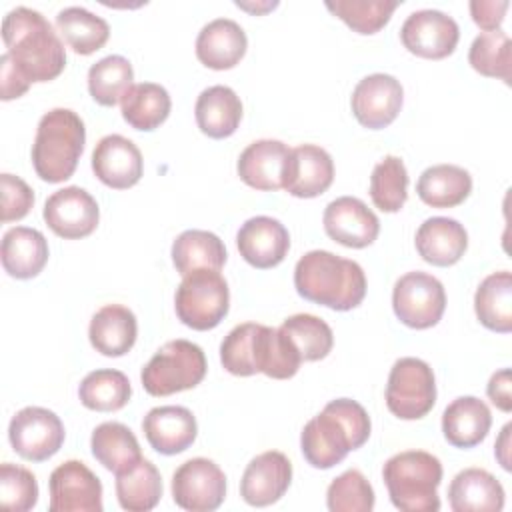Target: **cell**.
Returning a JSON list of instances; mask_svg holds the SVG:
<instances>
[{
  "instance_id": "cell-33",
  "label": "cell",
  "mask_w": 512,
  "mask_h": 512,
  "mask_svg": "<svg viewBox=\"0 0 512 512\" xmlns=\"http://www.w3.org/2000/svg\"><path fill=\"white\" fill-rule=\"evenodd\" d=\"M90 448L94 458L114 474L128 470L142 458L134 432L120 422L98 424L92 432Z\"/></svg>"
},
{
  "instance_id": "cell-1",
  "label": "cell",
  "mask_w": 512,
  "mask_h": 512,
  "mask_svg": "<svg viewBox=\"0 0 512 512\" xmlns=\"http://www.w3.org/2000/svg\"><path fill=\"white\" fill-rule=\"evenodd\" d=\"M370 430V416L362 404L350 398H336L306 422L300 434V448L310 466L328 470L340 464L350 450L362 448L370 438Z\"/></svg>"
},
{
  "instance_id": "cell-32",
  "label": "cell",
  "mask_w": 512,
  "mask_h": 512,
  "mask_svg": "<svg viewBox=\"0 0 512 512\" xmlns=\"http://www.w3.org/2000/svg\"><path fill=\"white\" fill-rule=\"evenodd\" d=\"M474 312L492 332L512 330V276L508 270L488 274L474 294Z\"/></svg>"
},
{
  "instance_id": "cell-10",
  "label": "cell",
  "mask_w": 512,
  "mask_h": 512,
  "mask_svg": "<svg viewBox=\"0 0 512 512\" xmlns=\"http://www.w3.org/2000/svg\"><path fill=\"white\" fill-rule=\"evenodd\" d=\"M8 438L18 456L30 462H44L62 448L64 424L48 408L26 406L12 416Z\"/></svg>"
},
{
  "instance_id": "cell-35",
  "label": "cell",
  "mask_w": 512,
  "mask_h": 512,
  "mask_svg": "<svg viewBox=\"0 0 512 512\" xmlns=\"http://www.w3.org/2000/svg\"><path fill=\"white\" fill-rule=\"evenodd\" d=\"M254 364L256 372L274 380H286L298 372L302 358L286 332L260 324L256 332Z\"/></svg>"
},
{
  "instance_id": "cell-42",
  "label": "cell",
  "mask_w": 512,
  "mask_h": 512,
  "mask_svg": "<svg viewBox=\"0 0 512 512\" xmlns=\"http://www.w3.org/2000/svg\"><path fill=\"white\" fill-rule=\"evenodd\" d=\"M280 330L288 334L304 362H316L326 358L334 346L332 328L314 314L288 316L282 322Z\"/></svg>"
},
{
  "instance_id": "cell-46",
  "label": "cell",
  "mask_w": 512,
  "mask_h": 512,
  "mask_svg": "<svg viewBox=\"0 0 512 512\" xmlns=\"http://www.w3.org/2000/svg\"><path fill=\"white\" fill-rule=\"evenodd\" d=\"M38 502L36 476L18 464L4 462L0 466V504L14 512H28Z\"/></svg>"
},
{
  "instance_id": "cell-41",
  "label": "cell",
  "mask_w": 512,
  "mask_h": 512,
  "mask_svg": "<svg viewBox=\"0 0 512 512\" xmlns=\"http://www.w3.org/2000/svg\"><path fill=\"white\" fill-rule=\"evenodd\" d=\"M408 170L398 156H384L370 176V198L382 212H398L408 198Z\"/></svg>"
},
{
  "instance_id": "cell-19",
  "label": "cell",
  "mask_w": 512,
  "mask_h": 512,
  "mask_svg": "<svg viewBox=\"0 0 512 512\" xmlns=\"http://www.w3.org/2000/svg\"><path fill=\"white\" fill-rule=\"evenodd\" d=\"M92 170L102 184L114 190H126L142 178V152L130 138L108 134L94 146Z\"/></svg>"
},
{
  "instance_id": "cell-13",
  "label": "cell",
  "mask_w": 512,
  "mask_h": 512,
  "mask_svg": "<svg viewBox=\"0 0 512 512\" xmlns=\"http://www.w3.org/2000/svg\"><path fill=\"white\" fill-rule=\"evenodd\" d=\"M460 28L452 16L442 10H416L406 16L400 28L404 48L420 58L440 60L454 52Z\"/></svg>"
},
{
  "instance_id": "cell-49",
  "label": "cell",
  "mask_w": 512,
  "mask_h": 512,
  "mask_svg": "<svg viewBox=\"0 0 512 512\" xmlns=\"http://www.w3.org/2000/svg\"><path fill=\"white\" fill-rule=\"evenodd\" d=\"M32 82L26 80V76L16 68L12 58L4 52L0 56V96L2 100L20 98Z\"/></svg>"
},
{
  "instance_id": "cell-11",
  "label": "cell",
  "mask_w": 512,
  "mask_h": 512,
  "mask_svg": "<svg viewBox=\"0 0 512 512\" xmlns=\"http://www.w3.org/2000/svg\"><path fill=\"white\" fill-rule=\"evenodd\" d=\"M172 498L188 512H212L226 498V476L208 458H192L172 474Z\"/></svg>"
},
{
  "instance_id": "cell-17",
  "label": "cell",
  "mask_w": 512,
  "mask_h": 512,
  "mask_svg": "<svg viewBox=\"0 0 512 512\" xmlns=\"http://www.w3.org/2000/svg\"><path fill=\"white\" fill-rule=\"evenodd\" d=\"M326 234L346 248H366L380 232L378 216L354 196H340L324 208Z\"/></svg>"
},
{
  "instance_id": "cell-28",
  "label": "cell",
  "mask_w": 512,
  "mask_h": 512,
  "mask_svg": "<svg viewBox=\"0 0 512 512\" xmlns=\"http://www.w3.org/2000/svg\"><path fill=\"white\" fill-rule=\"evenodd\" d=\"M490 426V408L476 396H460L452 400L442 414L444 438L456 448L478 446L488 436Z\"/></svg>"
},
{
  "instance_id": "cell-24",
  "label": "cell",
  "mask_w": 512,
  "mask_h": 512,
  "mask_svg": "<svg viewBox=\"0 0 512 512\" xmlns=\"http://www.w3.org/2000/svg\"><path fill=\"white\" fill-rule=\"evenodd\" d=\"M414 244L424 262L432 266H452L464 256L468 234L458 220L434 216L420 224Z\"/></svg>"
},
{
  "instance_id": "cell-50",
  "label": "cell",
  "mask_w": 512,
  "mask_h": 512,
  "mask_svg": "<svg viewBox=\"0 0 512 512\" xmlns=\"http://www.w3.org/2000/svg\"><path fill=\"white\" fill-rule=\"evenodd\" d=\"M512 384H510V368H502L498 372H494L488 380L486 386V394L492 400V404L496 408H500L502 412H510L512 410V392H510Z\"/></svg>"
},
{
  "instance_id": "cell-31",
  "label": "cell",
  "mask_w": 512,
  "mask_h": 512,
  "mask_svg": "<svg viewBox=\"0 0 512 512\" xmlns=\"http://www.w3.org/2000/svg\"><path fill=\"white\" fill-rule=\"evenodd\" d=\"M224 242L208 230H184L172 242V262L178 274L186 276L194 270H218L226 264Z\"/></svg>"
},
{
  "instance_id": "cell-45",
  "label": "cell",
  "mask_w": 512,
  "mask_h": 512,
  "mask_svg": "<svg viewBox=\"0 0 512 512\" xmlns=\"http://www.w3.org/2000/svg\"><path fill=\"white\" fill-rule=\"evenodd\" d=\"M256 322H244L234 326L220 344V362L234 376L256 374L254 354H256Z\"/></svg>"
},
{
  "instance_id": "cell-36",
  "label": "cell",
  "mask_w": 512,
  "mask_h": 512,
  "mask_svg": "<svg viewBox=\"0 0 512 512\" xmlns=\"http://www.w3.org/2000/svg\"><path fill=\"white\" fill-rule=\"evenodd\" d=\"M122 118L134 130H156L170 114L172 100L164 86L156 82H140L132 84V88L124 94L122 102Z\"/></svg>"
},
{
  "instance_id": "cell-26",
  "label": "cell",
  "mask_w": 512,
  "mask_h": 512,
  "mask_svg": "<svg viewBox=\"0 0 512 512\" xmlns=\"http://www.w3.org/2000/svg\"><path fill=\"white\" fill-rule=\"evenodd\" d=\"M0 258L4 270L18 280L34 278L48 262V242L36 228L14 226L4 232Z\"/></svg>"
},
{
  "instance_id": "cell-40",
  "label": "cell",
  "mask_w": 512,
  "mask_h": 512,
  "mask_svg": "<svg viewBox=\"0 0 512 512\" xmlns=\"http://www.w3.org/2000/svg\"><path fill=\"white\" fill-rule=\"evenodd\" d=\"M470 66L488 78H498L510 84L512 42L504 30L482 32L474 38L468 50Z\"/></svg>"
},
{
  "instance_id": "cell-12",
  "label": "cell",
  "mask_w": 512,
  "mask_h": 512,
  "mask_svg": "<svg viewBox=\"0 0 512 512\" xmlns=\"http://www.w3.org/2000/svg\"><path fill=\"white\" fill-rule=\"evenodd\" d=\"M50 512H102V482L80 460L56 466L48 480Z\"/></svg>"
},
{
  "instance_id": "cell-7",
  "label": "cell",
  "mask_w": 512,
  "mask_h": 512,
  "mask_svg": "<svg viewBox=\"0 0 512 512\" xmlns=\"http://www.w3.org/2000/svg\"><path fill=\"white\" fill-rule=\"evenodd\" d=\"M174 308L178 320L192 330L216 328L230 308L228 282L218 270H194L182 276Z\"/></svg>"
},
{
  "instance_id": "cell-9",
  "label": "cell",
  "mask_w": 512,
  "mask_h": 512,
  "mask_svg": "<svg viewBox=\"0 0 512 512\" xmlns=\"http://www.w3.org/2000/svg\"><path fill=\"white\" fill-rule=\"evenodd\" d=\"M392 308L402 324L416 330L432 328L440 322L446 308L444 286L428 272H406L394 284Z\"/></svg>"
},
{
  "instance_id": "cell-25",
  "label": "cell",
  "mask_w": 512,
  "mask_h": 512,
  "mask_svg": "<svg viewBox=\"0 0 512 512\" xmlns=\"http://www.w3.org/2000/svg\"><path fill=\"white\" fill-rule=\"evenodd\" d=\"M504 496L502 484L482 468L458 472L448 486V504L454 512H500Z\"/></svg>"
},
{
  "instance_id": "cell-22",
  "label": "cell",
  "mask_w": 512,
  "mask_h": 512,
  "mask_svg": "<svg viewBox=\"0 0 512 512\" xmlns=\"http://www.w3.org/2000/svg\"><path fill=\"white\" fill-rule=\"evenodd\" d=\"M248 38L242 26L230 18H216L196 36V58L212 70H230L246 54Z\"/></svg>"
},
{
  "instance_id": "cell-44",
  "label": "cell",
  "mask_w": 512,
  "mask_h": 512,
  "mask_svg": "<svg viewBox=\"0 0 512 512\" xmlns=\"http://www.w3.org/2000/svg\"><path fill=\"white\" fill-rule=\"evenodd\" d=\"M374 502L370 482L356 468L336 476L326 490V506L330 512H370Z\"/></svg>"
},
{
  "instance_id": "cell-15",
  "label": "cell",
  "mask_w": 512,
  "mask_h": 512,
  "mask_svg": "<svg viewBox=\"0 0 512 512\" xmlns=\"http://www.w3.org/2000/svg\"><path fill=\"white\" fill-rule=\"evenodd\" d=\"M404 90L400 80L390 74L376 72L364 76L352 90L350 106L356 120L370 130H380L392 124L402 108Z\"/></svg>"
},
{
  "instance_id": "cell-48",
  "label": "cell",
  "mask_w": 512,
  "mask_h": 512,
  "mask_svg": "<svg viewBox=\"0 0 512 512\" xmlns=\"http://www.w3.org/2000/svg\"><path fill=\"white\" fill-rule=\"evenodd\" d=\"M508 6V0H472L470 14L484 32H494L500 30Z\"/></svg>"
},
{
  "instance_id": "cell-20",
  "label": "cell",
  "mask_w": 512,
  "mask_h": 512,
  "mask_svg": "<svg viewBox=\"0 0 512 512\" xmlns=\"http://www.w3.org/2000/svg\"><path fill=\"white\" fill-rule=\"evenodd\" d=\"M236 246L250 266L266 270L278 266L286 258L290 250V234L280 220L272 216H254L240 226Z\"/></svg>"
},
{
  "instance_id": "cell-2",
  "label": "cell",
  "mask_w": 512,
  "mask_h": 512,
  "mask_svg": "<svg viewBox=\"0 0 512 512\" xmlns=\"http://www.w3.org/2000/svg\"><path fill=\"white\" fill-rule=\"evenodd\" d=\"M6 54L28 82H48L66 66V50L52 24L26 6L12 8L2 20Z\"/></svg>"
},
{
  "instance_id": "cell-38",
  "label": "cell",
  "mask_w": 512,
  "mask_h": 512,
  "mask_svg": "<svg viewBox=\"0 0 512 512\" xmlns=\"http://www.w3.org/2000/svg\"><path fill=\"white\" fill-rule=\"evenodd\" d=\"M78 396L88 410L116 412L128 404L132 386L124 372L100 368L84 376L78 386Z\"/></svg>"
},
{
  "instance_id": "cell-4",
  "label": "cell",
  "mask_w": 512,
  "mask_h": 512,
  "mask_svg": "<svg viewBox=\"0 0 512 512\" xmlns=\"http://www.w3.org/2000/svg\"><path fill=\"white\" fill-rule=\"evenodd\" d=\"M86 128L82 118L70 108L46 112L36 128L32 144V166L50 184L68 180L84 152Z\"/></svg>"
},
{
  "instance_id": "cell-29",
  "label": "cell",
  "mask_w": 512,
  "mask_h": 512,
  "mask_svg": "<svg viewBox=\"0 0 512 512\" xmlns=\"http://www.w3.org/2000/svg\"><path fill=\"white\" fill-rule=\"evenodd\" d=\"M194 116L198 128L206 136L222 140L236 132L242 120V102L232 88L216 84L200 92L196 98Z\"/></svg>"
},
{
  "instance_id": "cell-6",
  "label": "cell",
  "mask_w": 512,
  "mask_h": 512,
  "mask_svg": "<svg viewBox=\"0 0 512 512\" xmlns=\"http://www.w3.org/2000/svg\"><path fill=\"white\" fill-rule=\"evenodd\" d=\"M206 356L190 340H170L142 368L140 380L150 396H170L198 386L206 376Z\"/></svg>"
},
{
  "instance_id": "cell-23",
  "label": "cell",
  "mask_w": 512,
  "mask_h": 512,
  "mask_svg": "<svg viewBox=\"0 0 512 512\" xmlns=\"http://www.w3.org/2000/svg\"><path fill=\"white\" fill-rule=\"evenodd\" d=\"M334 180L332 156L316 144L292 148V160L284 190L296 198H316L324 194Z\"/></svg>"
},
{
  "instance_id": "cell-14",
  "label": "cell",
  "mask_w": 512,
  "mask_h": 512,
  "mask_svg": "<svg viewBox=\"0 0 512 512\" xmlns=\"http://www.w3.org/2000/svg\"><path fill=\"white\" fill-rule=\"evenodd\" d=\"M44 222L66 240L90 236L100 220V208L90 192L80 186H66L48 196L44 202Z\"/></svg>"
},
{
  "instance_id": "cell-8",
  "label": "cell",
  "mask_w": 512,
  "mask_h": 512,
  "mask_svg": "<svg viewBox=\"0 0 512 512\" xmlns=\"http://www.w3.org/2000/svg\"><path fill=\"white\" fill-rule=\"evenodd\" d=\"M436 404V380L432 368L414 356L394 362L386 384V406L400 420H418Z\"/></svg>"
},
{
  "instance_id": "cell-37",
  "label": "cell",
  "mask_w": 512,
  "mask_h": 512,
  "mask_svg": "<svg viewBox=\"0 0 512 512\" xmlns=\"http://www.w3.org/2000/svg\"><path fill=\"white\" fill-rule=\"evenodd\" d=\"M56 28L64 42L82 56L100 50L110 36L108 22L82 6L62 8L56 14Z\"/></svg>"
},
{
  "instance_id": "cell-30",
  "label": "cell",
  "mask_w": 512,
  "mask_h": 512,
  "mask_svg": "<svg viewBox=\"0 0 512 512\" xmlns=\"http://www.w3.org/2000/svg\"><path fill=\"white\" fill-rule=\"evenodd\" d=\"M416 192L432 208H454L470 196L472 176L456 164H434L420 174Z\"/></svg>"
},
{
  "instance_id": "cell-47",
  "label": "cell",
  "mask_w": 512,
  "mask_h": 512,
  "mask_svg": "<svg viewBox=\"0 0 512 512\" xmlns=\"http://www.w3.org/2000/svg\"><path fill=\"white\" fill-rule=\"evenodd\" d=\"M0 190H2V222H14L24 218L34 206L32 188L14 174H0Z\"/></svg>"
},
{
  "instance_id": "cell-27",
  "label": "cell",
  "mask_w": 512,
  "mask_h": 512,
  "mask_svg": "<svg viewBox=\"0 0 512 512\" xmlns=\"http://www.w3.org/2000/svg\"><path fill=\"white\" fill-rule=\"evenodd\" d=\"M138 322L130 308L122 304L102 306L90 320L88 338L96 352L118 358L124 356L136 342Z\"/></svg>"
},
{
  "instance_id": "cell-43",
  "label": "cell",
  "mask_w": 512,
  "mask_h": 512,
  "mask_svg": "<svg viewBox=\"0 0 512 512\" xmlns=\"http://www.w3.org/2000/svg\"><path fill=\"white\" fill-rule=\"evenodd\" d=\"M326 8L358 34H376L398 8V0H328Z\"/></svg>"
},
{
  "instance_id": "cell-5",
  "label": "cell",
  "mask_w": 512,
  "mask_h": 512,
  "mask_svg": "<svg viewBox=\"0 0 512 512\" xmlns=\"http://www.w3.org/2000/svg\"><path fill=\"white\" fill-rule=\"evenodd\" d=\"M382 478L390 502L402 512H438V486L442 482L440 460L424 450H406L384 462Z\"/></svg>"
},
{
  "instance_id": "cell-39",
  "label": "cell",
  "mask_w": 512,
  "mask_h": 512,
  "mask_svg": "<svg viewBox=\"0 0 512 512\" xmlns=\"http://www.w3.org/2000/svg\"><path fill=\"white\" fill-rule=\"evenodd\" d=\"M132 80L134 70L128 58L110 54L90 66L88 92L100 106H114L132 88Z\"/></svg>"
},
{
  "instance_id": "cell-34",
  "label": "cell",
  "mask_w": 512,
  "mask_h": 512,
  "mask_svg": "<svg viewBox=\"0 0 512 512\" xmlns=\"http://www.w3.org/2000/svg\"><path fill=\"white\" fill-rule=\"evenodd\" d=\"M116 498L118 504L128 512H148L162 498V476L158 468L140 458L128 470L116 474Z\"/></svg>"
},
{
  "instance_id": "cell-16",
  "label": "cell",
  "mask_w": 512,
  "mask_h": 512,
  "mask_svg": "<svg viewBox=\"0 0 512 512\" xmlns=\"http://www.w3.org/2000/svg\"><path fill=\"white\" fill-rule=\"evenodd\" d=\"M292 160V148L280 140H256L248 144L236 164L238 176L244 184L256 190L272 192L286 184Z\"/></svg>"
},
{
  "instance_id": "cell-21",
  "label": "cell",
  "mask_w": 512,
  "mask_h": 512,
  "mask_svg": "<svg viewBox=\"0 0 512 512\" xmlns=\"http://www.w3.org/2000/svg\"><path fill=\"white\" fill-rule=\"evenodd\" d=\"M142 430L158 454L172 456L194 444L198 424L194 414L184 406H156L144 416Z\"/></svg>"
},
{
  "instance_id": "cell-18",
  "label": "cell",
  "mask_w": 512,
  "mask_h": 512,
  "mask_svg": "<svg viewBox=\"0 0 512 512\" xmlns=\"http://www.w3.org/2000/svg\"><path fill=\"white\" fill-rule=\"evenodd\" d=\"M290 482V460L278 450H268L254 456L244 468L240 480V496L250 506H270L286 494Z\"/></svg>"
},
{
  "instance_id": "cell-51",
  "label": "cell",
  "mask_w": 512,
  "mask_h": 512,
  "mask_svg": "<svg viewBox=\"0 0 512 512\" xmlns=\"http://www.w3.org/2000/svg\"><path fill=\"white\" fill-rule=\"evenodd\" d=\"M510 430H512V424H506L502 428V432L496 440V450H494V454H496V458H498V462L502 464L504 470L512 468L510 466Z\"/></svg>"
},
{
  "instance_id": "cell-3",
  "label": "cell",
  "mask_w": 512,
  "mask_h": 512,
  "mask_svg": "<svg viewBox=\"0 0 512 512\" xmlns=\"http://www.w3.org/2000/svg\"><path fill=\"white\" fill-rule=\"evenodd\" d=\"M294 286L304 300L346 312L364 300L366 274L354 260L328 250H310L296 262Z\"/></svg>"
}]
</instances>
